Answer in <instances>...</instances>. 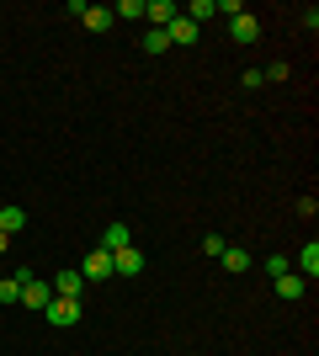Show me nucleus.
<instances>
[{
    "label": "nucleus",
    "instance_id": "nucleus-17",
    "mask_svg": "<svg viewBox=\"0 0 319 356\" xmlns=\"http://www.w3.org/2000/svg\"><path fill=\"white\" fill-rule=\"evenodd\" d=\"M213 11H218V16H229V22H234V16H245V6H240V0H213Z\"/></svg>",
    "mask_w": 319,
    "mask_h": 356
},
{
    "label": "nucleus",
    "instance_id": "nucleus-5",
    "mask_svg": "<svg viewBox=\"0 0 319 356\" xmlns=\"http://www.w3.org/2000/svg\"><path fill=\"white\" fill-rule=\"evenodd\" d=\"M80 287H85L80 271H54V298H80Z\"/></svg>",
    "mask_w": 319,
    "mask_h": 356
},
{
    "label": "nucleus",
    "instance_id": "nucleus-14",
    "mask_svg": "<svg viewBox=\"0 0 319 356\" xmlns=\"http://www.w3.org/2000/svg\"><path fill=\"white\" fill-rule=\"evenodd\" d=\"M224 266L229 271H250V255H245L240 245H224Z\"/></svg>",
    "mask_w": 319,
    "mask_h": 356
},
{
    "label": "nucleus",
    "instance_id": "nucleus-4",
    "mask_svg": "<svg viewBox=\"0 0 319 356\" xmlns=\"http://www.w3.org/2000/svg\"><path fill=\"white\" fill-rule=\"evenodd\" d=\"M176 16H181V11H176L170 0H144V22H154V27H160V32H165L170 22H176Z\"/></svg>",
    "mask_w": 319,
    "mask_h": 356
},
{
    "label": "nucleus",
    "instance_id": "nucleus-3",
    "mask_svg": "<svg viewBox=\"0 0 319 356\" xmlns=\"http://www.w3.org/2000/svg\"><path fill=\"white\" fill-rule=\"evenodd\" d=\"M138 271H144V250H138V245L112 250V277H138Z\"/></svg>",
    "mask_w": 319,
    "mask_h": 356
},
{
    "label": "nucleus",
    "instance_id": "nucleus-2",
    "mask_svg": "<svg viewBox=\"0 0 319 356\" xmlns=\"http://www.w3.org/2000/svg\"><path fill=\"white\" fill-rule=\"evenodd\" d=\"M80 277H85V282H106V277H112V250H101V245H96V250L80 261Z\"/></svg>",
    "mask_w": 319,
    "mask_h": 356
},
{
    "label": "nucleus",
    "instance_id": "nucleus-11",
    "mask_svg": "<svg viewBox=\"0 0 319 356\" xmlns=\"http://www.w3.org/2000/svg\"><path fill=\"white\" fill-rule=\"evenodd\" d=\"M80 22H85V27H91V32H106V27H112V22H117V16L106 11V6H85V16H80Z\"/></svg>",
    "mask_w": 319,
    "mask_h": 356
},
{
    "label": "nucleus",
    "instance_id": "nucleus-8",
    "mask_svg": "<svg viewBox=\"0 0 319 356\" xmlns=\"http://www.w3.org/2000/svg\"><path fill=\"white\" fill-rule=\"evenodd\" d=\"M122 245H133V229H128V223H106L101 250H122Z\"/></svg>",
    "mask_w": 319,
    "mask_h": 356
},
{
    "label": "nucleus",
    "instance_id": "nucleus-16",
    "mask_svg": "<svg viewBox=\"0 0 319 356\" xmlns=\"http://www.w3.org/2000/svg\"><path fill=\"white\" fill-rule=\"evenodd\" d=\"M165 48H170V38H165V32H160V27H154L149 38H144V54H165Z\"/></svg>",
    "mask_w": 319,
    "mask_h": 356
},
{
    "label": "nucleus",
    "instance_id": "nucleus-13",
    "mask_svg": "<svg viewBox=\"0 0 319 356\" xmlns=\"http://www.w3.org/2000/svg\"><path fill=\"white\" fill-rule=\"evenodd\" d=\"M112 16H122V22H144V0H117Z\"/></svg>",
    "mask_w": 319,
    "mask_h": 356
},
{
    "label": "nucleus",
    "instance_id": "nucleus-18",
    "mask_svg": "<svg viewBox=\"0 0 319 356\" xmlns=\"http://www.w3.org/2000/svg\"><path fill=\"white\" fill-rule=\"evenodd\" d=\"M6 245H11V234H0V255H6Z\"/></svg>",
    "mask_w": 319,
    "mask_h": 356
},
{
    "label": "nucleus",
    "instance_id": "nucleus-15",
    "mask_svg": "<svg viewBox=\"0 0 319 356\" xmlns=\"http://www.w3.org/2000/svg\"><path fill=\"white\" fill-rule=\"evenodd\" d=\"M0 303H22V277H6V282H0Z\"/></svg>",
    "mask_w": 319,
    "mask_h": 356
},
{
    "label": "nucleus",
    "instance_id": "nucleus-10",
    "mask_svg": "<svg viewBox=\"0 0 319 356\" xmlns=\"http://www.w3.org/2000/svg\"><path fill=\"white\" fill-rule=\"evenodd\" d=\"M16 229H27V213L16 208V202H6L0 208V234H16Z\"/></svg>",
    "mask_w": 319,
    "mask_h": 356
},
{
    "label": "nucleus",
    "instance_id": "nucleus-7",
    "mask_svg": "<svg viewBox=\"0 0 319 356\" xmlns=\"http://www.w3.org/2000/svg\"><path fill=\"white\" fill-rule=\"evenodd\" d=\"M165 38H170V43H176V48H192V43H197V27H192L186 16H176V22H170V27H165Z\"/></svg>",
    "mask_w": 319,
    "mask_h": 356
},
{
    "label": "nucleus",
    "instance_id": "nucleus-9",
    "mask_svg": "<svg viewBox=\"0 0 319 356\" xmlns=\"http://www.w3.org/2000/svg\"><path fill=\"white\" fill-rule=\"evenodd\" d=\"M277 298L298 303V298H304V277H298V271H282V277H277Z\"/></svg>",
    "mask_w": 319,
    "mask_h": 356
},
{
    "label": "nucleus",
    "instance_id": "nucleus-6",
    "mask_svg": "<svg viewBox=\"0 0 319 356\" xmlns=\"http://www.w3.org/2000/svg\"><path fill=\"white\" fill-rule=\"evenodd\" d=\"M229 32H234V43H256V38H261V22L245 11V16H234V22H229Z\"/></svg>",
    "mask_w": 319,
    "mask_h": 356
},
{
    "label": "nucleus",
    "instance_id": "nucleus-1",
    "mask_svg": "<svg viewBox=\"0 0 319 356\" xmlns=\"http://www.w3.org/2000/svg\"><path fill=\"white\" fill-rule=\"evenodd\" d=\"M80 314H85V309H80V298H48L43 319L54 330H69V325H80Z\"/></svg>",
    "mask_w": 319,
    "mask_h": 356
},
{
    "label": "nucleus",
    "instance_id": "nucleus-12",
    "mask_svg": "<svg viewBox=\"0 0 319 356\" xmlns=\"http://www.w3.org/2000/svg\"><path fill=\"white\" fill-rule=\"evenodd\" d=\"M298 266H304V277H309V282L319 277V245H314V239H309L304 250H298Z\"/></svg>",
    "mask_w": 319,
    "mask_h": 356
}]
</instances>
